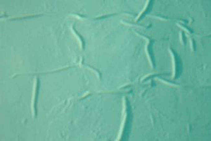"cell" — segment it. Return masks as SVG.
Listing matches in <instances>:
<instances>
[{
    "label": "cell",
    "instance_id": "6da1fadb",
    "mask_svg": "<svg viewBox=\"0 0 211 141\" xmlns=\"http://www.w3.org/2000/svg\"><path fill=\"white\" fill-rule=\"evenodd\" d=\"M127 112H128V114H127V121H126L125 127L124 135H123V140L126 139V138H127V137H126V135H127V134H129L130 126H131V123H132V111H131V110H130V107H129L128 110H127Z\"/></svg>",
    "mask_w": 211,
    "mask_h": 141
},
{
    "label": "cell",
    "instance_id": "7a4b0ae2",
    "mask_svg": "<svg viewBox=\"0 0 211 141\" xmlns=\"http://www.w3.org/2000/svg\"><path fill=\"white\" fill-rule=\"evenodd\" d=\"M174 53V59H175V61H176V66H177V69H176V71L178 74H177L176 76L177 77H179V75H180L181 72H182V64H181V61H180V59H179V57L177 55L176 53Z\"/></svg>",
    "mask_w": 211,
    "mask_h": 141
}]
</instances>
